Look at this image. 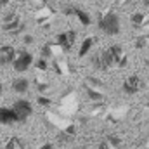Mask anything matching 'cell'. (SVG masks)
Here are the masks:
<instances>
[{
  "mask_svg": "<svg viewBox=\"0 0 149 149\" xmlns=\"http://www.w3.org/2000/svg\"><path fill=\"white\" fill-rule=\"evenodd\" d=\"M99 30L104 31L106 35H118L120 30H121V23H120V16L116 12H106L104 16L99 17Z\"/></svg>",
  "mask_w": 149,
  "mask_h": 149,
  "instance_id": "obj_1",
  "label": "cell"
},
{
  "mask_svg": "<svg viewBox=\"0 0 149 149\" xmlns=\"http://www.w3.org/2000/svg\"><path fill=\"white\" fill-rule=\"evenodd\" d=\"M12 109L16 111L19 121H26V120L33 114V106H31V102H28L26 99H17V101L12 104Z\"/></svg>",
  "mask_w": 149,
  "mask_h": 149,
  "instance_id": "obj_2",
  "label": "cell"
},
{
  "mask_svg": "<svg viewBox=\"0 0 149 149\" xmlns=\"http://www.w3.org/2000/svg\"><path fill=\"white\" fill-rule=\"evenodd\" d=\"M31 64H33V56H31L30 52H21V54L16 56V61H14L12 68H14L17 73H24Z\"/></svg>",
  "mask_w": 149,
  "mask_h": 149,
  "instance_id": "obj_3",
  "label": "cell"
},
{
  "mask_svg": "<svg viewBox=\"0 0 149 149\" xmlns=\"http://www.w3.org/2000/svg\"><path fill=\"white\" fill-rule=\"evenodd\" d=\"M123 92L125 94H128V95H134V94H137L139 92V88H141V78L137 76V74H130L125 81H123Z\"/></svg>",
  "mask_w": 149,
  "mask_h": 149,
  "instance_id": "obj_4",
  "label": "cell"
},
{
  "mask_svg": "<svg viewBox=\"0 0 149 149\" xmlns=\"http://www.w3.org/2000/svg\"><path fill=\"white\" fill-rule=\"evenodd\" d=\"M16 61V49L10 45H2L0 47V66L14 64Z\"/></svg>",
  "mask_w": 149,
  "mask_h": 149,
  "instance_id": "obj_5",
  "label": "cell"
},
{
  "mask_svg": "<svg viewBox=\"0 0 149 149\" xmlns=\"http://www.w3.org/2000/svg\"><path fill=\"white\" fill-rule=\"evenodd\" d=\"M74 38H76L74 31H63V33H59V35L56 37V42H57V45L63 47L64 50H70L74 43Z\"/></svg>",
  "mask_w": 149,
  "mask_h": 149,
  "instance_id": "obj_6",
  "label": "cell"
},
{
  "mask_svg": "<svg viewBox=\"0 0 149 149\" xmlns=\"http://www.w3.org/2000/svg\"><path fill=\"white\" fill-rule=\"evenodd\" d=\"M17 121H19V118L12 108H0V123L2 125H12Z\"/></svg>",
  "mask_w": 149,
  "mask_h": 149,
  "instance_id": "obj_7",
  "label": "cell"
},
{
  "mask_svg": "<svg viewBox=\"0 0 149 149\" xmlns=\"http://www.w3.org/2000/svg\"><path fill=\"white\" fill-rule=\"evenodd\" d=\"M99 61H101V70H108V68H111L114 66L116 63H114V57H113V52L111 49L108 47V49H104L101 54H99Z\"/></svg>",
  "mask_w": 149,
  "mask_h": 149,
  "instance_id": "obj_8",
  "label": "cell"
},
{
  "mask_svg": "<svg viewBox=\"0 0 149 149\" xmlns=\"http://www.w3.org/2000/svg\"><path fill=\"white\" fill-rule=\"evenodd\" d=\"M28 88H30V81L26 80V78H16L14 81H12V90L14 92H17V94H26L28 92Z\"/></svg>",
  "mask_w": 149,
  "mask_h": 149,
  "instance_id": "obj_9",
  "label": "cell"
},
{
  "mask_svg": "<svg viewBox=\"0 0 149 149\" xmlns=\"http://www.w3.org/2000/svg\"><path fill=\"white\" fill-rule=\"evenodd\" d=\"M73 16H76L78 17V21L83 24V26H90V16L83 10V9H80V7H73Z\"/></svg>",
  "mask_w": 149,
  "mask_h": 149,
  "instance_id": "obj_10",
  "label": "cell"
},
{
  "mask_svg": "<svg viewBox=\"0 0 149 149\" xmlns=\"http://www.w3.org/2000/svg\"><path fill=\"white\" fill-rule=\"evenodd\" d=\"M94 43H95V40L92 37L85 38V40L81 42V47H80V50H78V56H80V57H85V56L88 54V50L94 47Z\"/></svg>",
  "mask_w": 149,
  "mask_h": 149,
  "instance_id": "obj_11",
  "label": "cell"
},
{
  "mask_svg": "<svg viewBox=\"0 0 149 149\" xmlns=\"http://www.w3.org/2000/svg\"><path fill=\"white\" fill-rule=\"evenodd\" d=\"M85 90H87V95H88V97H90L92 101H102V99H104V95H102L101 92H97V90H94L92 87H87Z\"/></svg>",
  "mask_w": 149,
  "mask_h": 149,
  "instance_id": "obj_12",
  "label": "cell"
},
{
  "mask_svg": "<svg viewBox=\"0 0 149 149\" xmlns=\"http://www.w3.org/2000/svg\"><path fill=\"white\" fill-rule=\"evenodd\" d=\"M17 26H19V19H16V21H12V23H7V24H3V28L7 30V31H16L17 30Z\"/></svg>",
  "mask_w": 149,
  "mask_h": 149,
  "instance_id": "obj_13",
  "label": "cell"
},
{
  "mask_svg": "<svg viewBox=\"0 0 149 149\" xmlns=\"http://www.w3.org/2000/svg\"><path fill=\"white\" fill-rule=\"evenodd\" d=\"M142 21H144V14H141V12L132 14V23H134V24H141Z\"/></svg>",
  "mask_w": 149,
  "mask_h": 149,
  "instance_id": "obj_14",
  "label": "cell"
},
{
  "mask_svg": "<svg viewBox=\"0 0 149 149\" xmlns=\"http://www.w3.org/2000/svg\"><path fill=\"white\" fill-rule=\"evenodd\" d=\"M109 142H111L114 148H121V141L118 137H114V135H109Z\"/></svg>",
  "mask_w": 149,
  "mask_h": 149,
  "instance_id": "obj_15",
  "label": "cell"
},
{
  "mask_svg": "<svg viewBox=\"0 0 149 149\" xmlns=\"http://www.w3.org/2000/svg\"><path fill=\"white\" fill-rule=\"evenodd\" d=\"M17 142H19L17 139H10V141L7 142V146H5V149H14V148H16V144H17Z\"/></svg>",
  "mask_w": 149,
  "mask_h": 149,
  "instance_id": "obj_16",
  "label": "cell"
},
{
  "mask_svg": "<svg viewBox=\"0 0 149 149\" xmlns=\"http://www.w3.org/2000/svg\"><path fill=\"white\" fill-rule=\"evenodd\" d=\"M38 104H42V106H49L50 101H49L47 97H38Z\"/></svg>",
  "mask_w": 149,
  "mask_h": 149,
  "instance_id": "obj_17",
  "label": "cell"
},
{
  "mask_svg": "<svg viewBox=\"0 0 149 149\" xmlns=\"http://www.w3.org/2000/svg\"><path fill=\"white\" fill-rule=\"evenodd\" d=\"M144 45H146V40H144V38H139V40L135 42V47H137V49H142Z\"/></svg>",
  "mask_w": 149,
  "mask_h": 149,
  "instance_id": "obj_18",
  "label": "cell"
},
{
  "mask_svg": "<svg viewBox=\"0 0 149 149\" xmlns=\"http://www.w3.org/2000/svg\"><path fill=\"white\" fill-rule=\"evenodd\" d=\"M37 66H38V68H42V70H45V68H47V63H45L43 59H40V61L37 63Z\"/></svg>",
  "mask_w": 149,
  "mask_h": 149,
  "instance_id": "obj_19",
  "label": "cell"
},
{
  "mask_svg": "<svg viewBox=\"0 0 149 149\" xmlns=\"http://www.w3.org/2000/svg\"><path fill=\"white\" fill-rule=\"evenodd\" d=\"M99 149H111V148H109L108 142H101V144H99Z\"/></svg>",
  "mask_w": 149,
  "mask_h": 149,
  "instance_id": "obj_20",
  "label": "cell"
},
{
  "mask_svg": "<svg viewBox=\"0 0 149 149\" xmlns=\"http://www.w3.org/2000/svg\"><path fill=\"white\" fill-rule=\"evenodd\" d=\"M31 42H33V37H30V35L24 37V43H31Z\"/></svg>",
  "mask_w": 149,
  "mask_h": 149,
  "instance_id": "obj_21",
  "label": "cell"
},
{
  "mask_svg": "<svg viewBox=\"0 0 149 149\" xmlns=\"http://www.w3.org/2000/svg\"><path fill=\"white\" fill-rule=\"evenodd\" d=\"M38 149H54V146L52 144H43L42 148H38Z\"/></svg>",
  "mask_w": 149,
  "mask_h": 149,
  "instance_id": "obj_22",
  "label": "cell"
},
{
  "mask_svg": "<svg viewBox=\"0 0 149 149\" xmlns=\"http://www.w3.org/2000/svg\"><path fill=\"white\" fill-rule=\"evenodd\" d=\"M9 2H10V0H0V5H7Z\"/></svg>",
  "mask_w": 149,
  "mask_h": 149,
  "instance_id": "obj_23",
  "label": "cell"
},
{
  "mask_svg": "<svg viewBox=\"0 0 149 149\" xmlns=\"http://www.w3.org/2000/svg\"><path fill=\"white\" fill-rule=\"evenodd\" d=\"M73 149H88L87 146H76V148H73Z\"/></svg>",
  "mask_w": 149,
  "mask_h": 149,
  "instance_id": "obj_24",
  "label": "cell"
},
{
  "mask_svg": "<svg viewBox=\"0 0 149 149\" xmlns=\"http://www.w3.org/2000/svg\"><path fill=\"white\" fill-rule=\"evenodd\" d=\"M0 92H2V83H0Z\"/></svg>",
  "mask_w": 149,
  "mask_h": 149,
  "instance_id": "obj_25",
  "label": "cell"
},
{
  "mask_svg": "<svg viewBox=\"0 0 149 149\" xmlns=\"http://www.w3.org/2000/svg\"><path fill=\"white\" fill-rule=\"evenodd\" d=\"M148 106H149V102H148Z\"/></svg>",
  "mask_w": 149,
  "mask_h": 149,
  "instance_id": "obj_26",
  "label": "cell"
}]
</instances>
